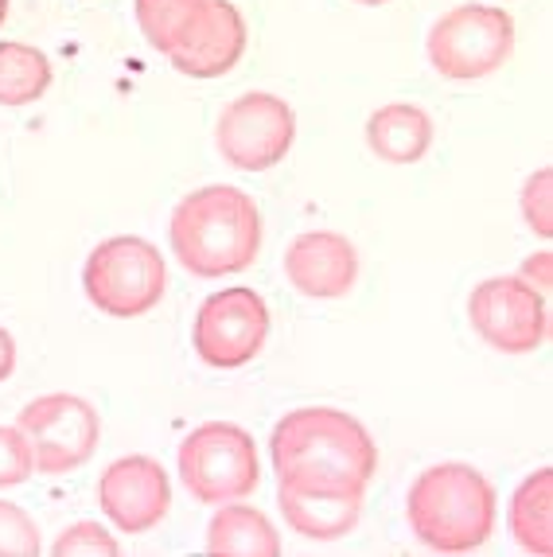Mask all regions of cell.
<instances>
[{
	"label": "cell",
	"mask_w": 553,
	"mask_h": 557,
	"mask_svg": "<svg viewBox=\"0 0 553 557\" xmlns=\"http://www.w3.org/2000/svg\"><path fill=\"white\" fill-rule=\"evenodd\" d=\"M276 487L362 495L379 472V445L359 418L332 406H300L269 433Z\"/></svg>",
	"instance_id": "1"
},
{
	"label": "cell",
	"mask_w": 553,
	"mask_h": 557,
	"mask_svg": "<svg viewBox=\"0 0 553 557\" xmlns=\"http://www.w3.org/2000/svg\"><path fill=\"white\" fill-rule=\"evenodd\" d=\"M175 261L195 277H231L249 270L261 250L258 203L238 187L211 184L175 203L168 223Z\"/></svg>",
	"instance_id": "2"
},
{
	"label": "cell",
	"mask_w": 553,
	"mask_h": 557,
	"mask_svg": "<svg viewBox=\"0 0 553 557\" xmlns=\"http://www.w3.org/2000/svg\"><path fill=\"white\" fill-rule=\"evenodd\" d=\"M499 499L480 468L444 460L425 468L406 495V522L433 554H471L491 539Z\"/></svg>",
	"instance_id": "3"
},
{
	"label": "cell",
	"mask_w": 553,
	"mask_h": 557,
	"mask_svg": "<svg viewBox=\"0 0 553 557\" xmlns=\"http://www.w3.org/2000/svg\"><path fill=\"white\" fill-rule=\"evenodd\" d=\"M83 288L102 317L137 320L164 300L168 270L152 242L137 234H118L94 246L83 265Z\"/></svg>",
	"instance_id": "4"
},
{
	"label": "cell",
	"mask_w": 553,
	"mask_h": 557,
	"mask_svg": "<svg viewBox=\"0 0 553 557\" xmlns=\"http://www.w3.org/2000/svg\"><path fill=\"white\" fill-rule=\"evenodd\" d=\"M175 465H180V480L192 492V499L207 503V507L246 499L261 483L254 437L231 421H207V425L192 429L180 441Z\"/></svg>",
	"instance_id": "5"
},
{
	"label": "cell",
	"mask_w": 553,
	"mask_h": 557,
	"mask_svg": "<svg viewBox=\"0 0 553 557\" xmlns=\"http://www.w3.org/2000/svg\"><path fill=\"white\" fill-rule=\"evenodd\" d=\"M425 51L437 75L452 83L488 78L515 51V20L499 4H460L429 28Z\"/></svg>",
	"instance_id": "6"
},
{
	"label": "cell",
	"mask_w": 553,
	"mask_h": 557,
	"mask_svg": "<svg viewBox=\"0 0 553 557\" xmlns=\"http://www.w3.org/2000/svg\"><path fill=\"white\" fill-rule=\"evenodd\" d=\"M20 433L28 437L39 475L78 472L98 448L102 421L98 409L78 394H44L20 409Z\"/></svg>",
	"instance_id": "7"
},
{
	"label": "cell",
	"mask_w": 553,
	"mask_h": 557,
	"mask_svg": "<svg viewBox=\"0 0 553 557\" xmlns=\"http://www.w3.org/2000/svg\"><path fill=\"white\" fill-rule=\"evenodd\" d=\"M269 339V305L261 293L231 285L199 305L192 344L195 355L214 371H238L261 355Z\"/></svg>",
	"instance_id": "8"
},
{
	"label": "cell",
	"mask_w": 553,
	"mask_h": 557,
	"mask_svg": "<svg viewBox=\"0 0 553 557\" xmlns=\"http://www.w3.org/2000/svg\"><path fill=\"white\" fill-rule=\"evenodd\" d=\"M468 320L483 344L503 355H530L550 335L545 293L523 277H488L471 288Z\"/></svg>",
	"instance_id": "9"
},
{
	"label": "cell",
	"mask_w": 553,
	"mask_h": 557,
	"mask_svg": "<svg viewBox=\"0 0 553 557\" xmlns=\"http://www.w3.org/2000/svg\"><path fill=\"white\" fill-rule=\"evenodd\" d=\"M296 140V117L285 98L276 94H242L234 98L219 117L214 145L222 160L238 172H269L285 160V152Z\"/></svg>",
	"instance_id": "10"
},
{
	"label": "cell",
	"mask_w": 553,
	"mask_h": 557,
	"mask_svg": "<svg viewBox=\"0 0 553 557\" xmlns=\"http://www.w3.org/2000/svg\"><path fill=\"white\" fill-rule=\"evenodd\" d=\"M246 44V20L231 0H192L164 59L187 78H222L242 63Z\"/></svg>",
	"instance_id": "11"
},
{
	"label": "cell",
	"mask_w": 553,
	"mask_h": 557,
	"mask_svg": "<svg viewBox=\"0 0 553 557\" xmlns=\"http://www.w3.org/2000/svg\"><path fill=\"white\" fill-rule=\"evenodd\" d=\"M98 507L121 534H148L172 507V483L152 456H121L98 480Z\"/></svg>",
	"instance_id": "12"
},
{
	"label": "cell",
	"mask_w": 553,
	"mask_h": 557,
	"mask_svg": "<svg viewBox=\"0 0 553 557\" xmlns=\"http://www.w3.org/2000/svg\"><path fill=\"white\" fill-rule=\"evenodd\" d=\"M285 277L300 297H347L355 281H359V253L343 234L308 231L285 250Z\"/></svg>",
	"instance_id": "13"
},
{
	"label": "cell",
	"mask_w": 553,
	"mask_h": 557,
	"mask_svg": "<svg viewBox=\"0 0 553 557\" xmlns=\"http://www.w3.org/2000/svg\"><path fill=\"white\" fill-rule=\"evenodd\" d=\"M276 507L300 539L335 542L359 527L362 495H332V492H296L276 487Z\"/></svg>",
	"instance_id": "14"
},
{
	"label": "cell",
	"mask_w": 553,
	"mask_h": 557,
	"mask_svg": "<svg viewBox=\"0 0 553 557\" xmlns=\"http://www.w3.org/2000/svg\"><path fill=\"white\" fill-rule=\"evenodd\" d=\"M367 145L386 164H417L433 149V117L421 106L390 102L367 117Z\"/></svg>",
	"instance_id": "15"
},
{
	"label": "cell",
	"mask_w": 553,
	"mask_h": 557,
	"mask_svg": "<svg viewBox=\"0 0 553 557\" xmlns=\"http://www.w3.org/2000/svg\"><path fill=\"white\" fill-rule=\"evenodd\" d=\"M207 549L222 557H276L281 554V534H276L266 511L234 499L219 503V511L207 527Z\"/></svg>",
	"instance_id": "16"
},
{
	"label": "cell",
	"mask_w": 553,
	"mask_h": 557,
	"mask_svg": "<svg viewBox=\"0 0 553 557\" xmlns=\"http://www.w3.org/2000/svg\"><path fill=\"white\" fill-rule=\"evenodd\" d=\"M507 527L526 554H553V468H538L507 503Z\"/></svg>",
	"instance_id": "17"
},
{
	"label": "cell",
	"mask_w": 553,
	"mask_h": 557,
	"mask_svg": "<svg viewBox=\"0 0 553 557\" xmlns=\"http://www.w3.org/2000/svg\"><path fill=\"white\" fill-rule=\"evenodd\" d=\"M51 86V59L32 44H0V106L39 102Z\"/></svg>",
	"instance_id": "18"
},
{
	"label": "cell",
	"mask_w": 553,
	"mask_h": 557,
	"mask_svg": "<svg viewBox=\"0 0 553 557\" xmlns=\"http://www.w3.org/2000/svg\"><path fill=\"white\" fill-rule=\"evenodd\" d=\"M187 9H192V0H133L140 32H145L148 47L160 51V55L172 47L175 32H180V24L187 20Z\"/></svg>",
	"instance_id": "19"
},
{
	"label": "cell",
	"mask_w": 553,
	"mask_h": 557,
	"mask_svg": "<svg viewBox=\"0 0 553 557\" xmlns=\"http://www.w3.org/2000/svg\"><path fill=\"white\" fill-rule=\"evenodd\" d=\"M39 527L20 503L0 499V557H36Z\"/></svg>",
	"instance_id": "20"
},
{
	"label": "cell",
	"mask_w": 553,
	"mask_h": 557,
	"mask_svg": "<svg viewBox=\"0 0 553 557\" xmlns=\"http://www.w3.org/2000/svg\"><path fill=\"white\" fill-rule=\"evenodd\" d=\"M51 549L59 557H118L121 542L106 527H98V522H74V527H66L59 534Z\"/></svg>",
	"instance_id": "21"
},
{
	"label": "cell",
	"mask_w": 553,
	"mask_h": 557,
	"mask_svg": "<svg viewBox=\"0 0 553 557\" xmlns=\"http://www.w3.org/2000/svg\"><path fill=\"white\" fill-rule=\"evenodd\" d=\"M36 460H32L28 437L20 433V425H0V487H16V483L32 480Z\"/></svg>",
	"instance_id": "22"
},
{
	"label": "cell",
	"mask_w": 553,
	"mask_h": 557,
	"mask_svg": "<svg viewBox=\"0 0 553 557\" xmlns=\"http://www.w3.org/2000/svg\"><path fill=\"white\" fill-rule=\"evenodd\" d=\"M550 184H553V172L550 168H538L534 176L526 180L523 187V214L526 223H530V231L538 234V238H550L553 234V211H550Z\"/></svg>",
	"instance_id": "23"
},
{
	"label": "cell",
	"mask_w": 553,
	"mask_h": 557,
	"mask_svg": "<svg viewBox=\"0 0 553 557\" xmlns=\"http://www.w3.org/2000/svg\"><path fill=\"white\" fill-rule=\"evenodd\" d=\"M550 250H542L523 265V281H530L538 293H550Z\"/></svg>",
	"instance_id": "24"
},
{
	"label": "cell",
	"mask_w": 553,
	"mask_h": 557,
	"mask_svg": "<svg viewBox=\"0 0 553 557\" xmlns=\"http://www.w3.org/2000/svg\"><path fill=\"white\" fill-rule=\"evenodd\" d=\"M12 367H16V344H12V335L0 327V382L9 379Z\"/></svg>",
	"instance_id": "25"
},
{
	"label": "cell",
	"mask_w": 553,
	"mask_h": 557,
	"mask_svg": "<svg viewBox=\"0 0 553 557\" xmlns=\"http://www.w3.org/2000/svg\"><path fill=\"white\" fill-rule=\"evenodd\" d=\"M4 20H9V0H0V28H4Z\"/></svg>",
	"instance_id": "26"
},
{
	"label": "cell",
	"mask_w": 553,
	"mask_h": 557,
	"mask_svg": "<svg viewBox=\"0 0 553 557\" xmlns=\"http://www.w3.org/2000/svg\"><path fill=\"white\" fill-rule=\"evenodd\" d=\"M355 4H367V9H379V4H390V0H355Z\"/></svg>",
	"instance_id": "27"
}]
</instances>
